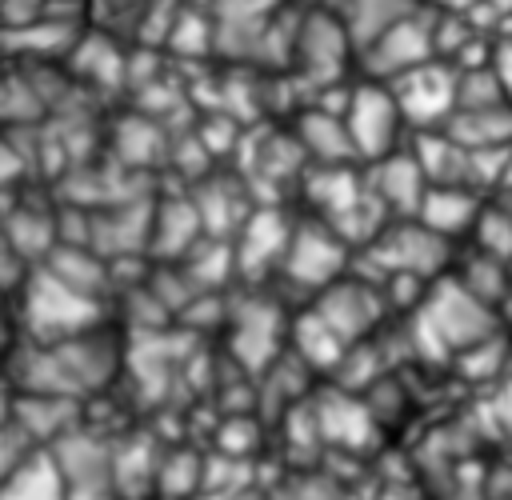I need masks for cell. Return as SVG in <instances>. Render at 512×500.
Segmentation results:
<instances>
[{
	"label": "cell",
	"mask_w": 512,
	"mask_h": 500,
	"mask_svg": "<svg viewBox=\"0 0 512 500\" xmlns=\"http://www.w3.org/2000/svg\"><path fill=\"white\" fill-rule=\"evenodd\" d=\"M124 368L120 344L96 328L52 340V344H28L16 356L12 388L16 392H52L68 400H88L92 392H104Z\"/></svg>",
	"instance_id": "6da1fadb"
},
{
	"label": "cell",
	"mask_w": 512,
	"mask_h": 500,
	"mask_svg": "<svg viewBox=\"0 0 512 500\" xmlns=\"http://www.w3.org/2000/svg\"><path fill=\"white\" fill-rule=\"evenodd\" d=\"M496 336V308L472 296L456 276H440L412 308V344L428 356H464Z\"/></svg>",
	"instance_id": "7a4b0ae2"
},
{
	"label": "cell",
	"mask_w": 512,
	"mask_h": 500,
	"mask_svg": "<svg viewBox=\"0 0 512 500\" xmlns=\"http://www.w3.org/2000/svg\"><path fill=\"white\" fill-rule=\"evenodd\" d=\"M20 316H24V332L36 344H52L76 332H88L100 324V300L84 296L76 288H68L64 280H56L44 268H32L24 288H20Z\"/></svg>",
	"instance_id": "3957f363"
},
{
	"label": "cell",
	"mask_w": 512,
	"mask_h": 500,
	"mask_svg": "<svg viewBox=\"0 0 512 500\" xmlns=\"http://www.w3.org/2000/svg\"><path fill=\"white\" fill-rule=\"evenodd\" d=\"M364 256L380 276H416L432 284L452 264V240L436 236L416 216H396L364 244Z\"/></svg>",
	"instance_id": "277c9868"
},
{
	"label": "cell",
	"mask_w": 512,
	"mask_h": 500,
	"mask_svg": "<svg viewBox=\"0 0 512 500\" xmlns=\"http://www.w3.org/2000/svg\"><path fill=\"white\" fill-rule=\"evenodd\" d=\"M344 116V128H348V140H352V152L356 160H380L396 148H404V116H400V104L392 96V88L384 80H364L356 88H348V100L340 108Z\"/></svg>",
	"instance_id": "5b68a950"
},
{
	"label": "cell",
	"mask_w": 512,
	"mask_h": 500,
	"mask_svg": "<svg viewBox=\"0 0 512 500\" xmlns=\"http://www.w3.org/2000/svg\"><path fill=\"white\" fill-rule=\"evenodd\" d=\"M276 272H280L288 284H296V288H304V292L316 296L320 288H328L332 280H340V276L348 272V244H344V236H340L328 220H320V216L296 220Z\"/></svg>",
	"instance_id": "8992f818"
},
{
	"label": "cell",
	"mask_w": 512,
	"mask_h": 500,
	"mask_svg": "<svg viewBox=\"0 0 512 500\" xmlns=\"http://www.w3.org/2000/svg\"><path fill=\"white\" fill-rule=\"evenodd\" d=\"M224 324H228V352L248 372H264L280 356V344L288 336V320L280 304L268 296H244L236 308L224 312Z\"/></svg>",
	"instance_id": "52a82bcc"
},
{
	"label": "cell",
	"mask_w": 512,
	"mask_h": 500,
	"mask_svg": "<svg viewBox=\"0 0 512 500\" xmlns=\"http://www.w3.org/2000/svg\"><path fill=\"white\" fill-rule=\"evenodd\" d=\"M400 104V116L412 132L420 128H444L452 108H456V68L444 60H424L396 80H384Z\"/></svg>",
	"instance_id": "ba28073f"
},
{
	"label": "cell",
	"mask_w": 512,
	"mask_h": 500,
	"mask_svg": "<svg viewBox=\"0 0 512 500\" xmlns=\"http://www.w3.org/2000/svg\"><path fill=\"white\" fill-rule=\"evenodd\" d=\"M308 308L352 348V344H360V340H368L376 332V324L384 320L388 300H384L380 284H368V280L344 272L340 280H332L328 288H320Z\"/></svg>",
	"instance_id": "9c48e42d"
},
{
	"label": "cell",
	"mask_w": 512,
	"mask_h": 500,
	"mask_svg": "<svg viewBox=\"0 0 512 500\" xmlns=\"http://www.w3.org/2000/svg\"><path fill=\"white\" fill-rule=\"evenodd\" d=\"M432 56H436L432 20L416 16V8L404 12L400 20H392L380 36H372L364 44V60H368L372 80H396L400 72H408V68H416V64H424Z\"/></svg>",
	"instance_id": "30bf717a"
},
{
	"label": "cell",
	"mask_w": 512,
	"mask_h": 500,
	"mask_svg": "<svg viewBox=\"0 0 512 500\" xmlns=\"http://www.w3.org/2000/svg\"><path fill=\"white\" fill-rule=\"evenodd\" d=\"M364 184L372 192V200L396 220V216H416L424 192H428V180L416 164V156L408 148H396L380 160H368L364 168Z\"/></svg>",
	"instance_id": "8fae6325"
},
{
	"label": "cell",
	"mask_w": 512,
	"mask_h": 500,
	"mask_svg": "<svg viewBox=\"0 0 512 500\" xmlns=\"http://www.w3.org/2000/svg\"><path fill=\"white\" fill-rule=\"evenodd\" d=\"M292 236V220L280 208H252L248 220L236 228V268L244 276L264 272V268H280V256L288 248Z\"/></svg>",
	"instance_id": "7c38bea8"
},
{
	"label": "cell",
	"mask_w": 512,
	"mask_h": 500,
	"mask_svg": "<svg viewBox=\"0 0 512 500\" xmlns=\"http://www.w3.org/2000/svg\"><path fill=\"white\" fill-rule=\"evenodd\" d=\"M480 208H484V196L464 184H428V192L416 208V220L456 244V240H468Z\"/></svg>",
	"instance_id": "4fadbf2b"
},
{
	"label": "cell",
	"mask_w": 512,
	"mask_h": 500,
	"mask_svg": "<svg viewBox=\"0 0 512 500\" xmlns=\"http://www.w3.org/2000/svg\"><path fill=\"white\" fill-rule=\"evenodd\" d=\"M204 236L200 212L192 204V196H176L152 208V224H148V244L152 252H160L164 260H184Z\"/></svg>",
	"instance_id": "5bb4252c"
},
{
	"label": "cell",
	"mask_w": 512,
	"mask_h": 500,
	"mask_svg": "<svg viewBox=\"0 0 512 500\" xmlns=\"http://www.w3.org/2000/svg\"><path fill=\"white\" fill-rule=\"evenodd\" d=\"M296 144L312 164H356V152H352V140H348L340 112L308 108L296 120Z\"/></svg>",
	"instance_id": "9a60e30c"
},
{
	"label": "cell",
	"mask_w": 512,
	"mask_h": 500,
	"mask_svg": "<svg viewBox=\"0 0 512 500\" xmlns=\"http://www.w3.org/2000/svg\"><path fill=\"white\" fill-rule=\"evenodd\" d=\"M0 500H68L52 452H48V448H32V452L0 480Z\"/></svg>",
	"instance_id": "2e32d148"
},
{
	"label": "cell",
	"mask_w": 512,
	"mask_h": 500,
	"mask_svg": "<svg viewBox=\"0 0 512 500\" xmlns=\"http://www.w3.org/2000/svg\"><path fill=\"white\" fill-rule=\"evenodd\" d=\"M0 236L32 264V260H44L56 244H60V228H56V216L44 212V208H32V204H20L12 212H4L0 220Z\"/></svg>",
	"instance_id": "e0dca14e"
},
{
	"label": "cell",
	"mask_w": 512,
	"mask_h": 500,
	"mask_svg": "<svg viewBox=\"0 0 512 500\" xmlns=\"http://www.w3.org/2000/svg\"><path fill=\"white\" fill-rule=\"evenodd\" d=\"M464 148H504L512 144V104H484V108H456L444 124Z\"/></svg>",
	"instance_id": "ac0fdd59"
},
{
	"label": "cell",
	"mask_w": 512,
	"mask_h": 500,
	"mask_svg": "<svg viewBox=\"0 0 512 500\" xmlns=\"http://www.w3.org/2000/svg\"><path fill=\"white\" fill-rule=\"evenodd\" d=\"M44 272H52L56 280H64L68 288L84 292V296H100L104 284H108V264L100 252H92L88 244H56L44 264Z\"/></svg>",
	"instance_id": "d6986e66"
},
{
	"label": "cell",
	"mask_w": 512,
	"mask_h": 500,
	"mask_svg": "<svg viewBox=\"0 0 512 500\" xmlns=\"http://www.w3.org/2000/svg\"><path fill=\"white\" fill-rule=\"evenodd\" d=\"M264 500H356V496L340 476H328L320 468H292L264 488Z\"/></svg>",
	"instance_id": "ffe728a7"
},
{
	"label": "cell",
	"mask_w": 512,
	"mask_h": 500,
	"mask_svg": "<svg viewBox=\"0 0 512 500\" xmlns=\"http://www.w3.org/2000/svg\"><path fill=\"white\" fill-rule=\"evenodd\" d=\"M468 240H472V248L512 264V200H504V196L500 200H484Z\"/></svg>",
	"instance_id": "44dd1931"
},
{
	"label": "cell",
	"mask_w": 512,
	"mask_h": 500,
	"mask_svg": "<svg viewBox=\"0 0 512 500\" xmlns=\"http://www.w3.org/2000/svg\"><path fill=\"white\" fill-rule=\"evenodd\" d=\"M404 12H412V4H404V0H348V16H344L348 40L364 48L372 36H380Z\"/></svg>",
	"instance_id": "7402d4cb"
},
{
	"label": "cell",
	"mask_w": 512,
	"mask_h": 500,
	"mask_svg": "<svg viewBox=\"0 0 512 500\" xmlns=\"http://www.w3.org/2000/svg\"><path fill=\"white\" fill-rule=\"evenodd\" d=\"M488 68H492V76H496L500 92L512 100V36H504V40H492V56H488Z\"/></svg>",
	"instance_id": "603a6c76"
},
{
	"label": "cell",
	"mask_w": 512,
	"mask_h": 500,
	"mask_svg": "<svg viewBox=\"0 0 512 500\" xmlns=\"http://www.w3.org/2000/svg\"><path fill=\"white\" fill-rule=\"evenodd\" d=\"M16 172H20V156L0 140V184H4V180H12Z\"/></svg>",
	"instance_id": "cb8c5ba5"
},
{
	"label": "cell",
	"mask_w": 512,
	"mask_h": 500,
	"mask_svg": "<svg viewBox=\"0 0 512 500\" xmlns=\"http://www.w3.org/2000/svg\"><path fill=\"white\" fill-rule=\"evenodd\" d=\"M200 500H264V488H232V492H212V496H200Z\"/></svg>",
	"instance_id": "d4e9b609"
},
{
	"label": "cell",
	"mask_w": 512,
	"mask_h": 500,
	"mask_svg": "<svg viewBox=\"0 0 512 500\" xmlns=\"http://www.w3.org/2000/svg\"><path fill=\"white\" fill-rule=\"evenodd\" d=\"M372 500H424L416 488H400V484H388V488H380Z\"/></svg>",
	"instance_id": "484cf974"
}]
</instances>
